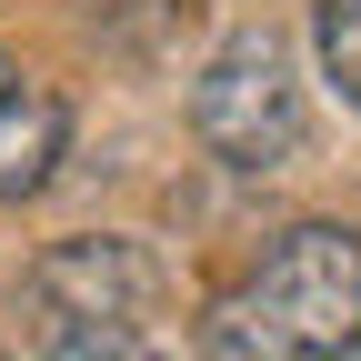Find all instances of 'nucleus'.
<instances>
[{"label":"nucleus","instance_id":"f257e3e1","mask_svg":"<svg viewBox=\"0 0 361 361\" xmlns=\"http://www.w3.org/2000/svg\"><path fill=\"white\" fill-rule=\"evenodd\" d=\"M361 351V231L291 221L201 311V361H351Z\"/></svg>","mask_w":361,"mask_h":361},{"label":"nucleus","instance_id":"f03ea898","mask_svg":"<svg viewBox=\"0 0 361 361\" xmlns=\"http://www.w3.org/2000/svg\"><path fill=\"white\" fill-rule=\"evenodd\" d=\"M191 130L231 171H291L301 141H311V101H301L291 51L271 30H231L191 80Z\"/></svg>","mask_w":361,"mask_h":361},{"label":"nucleus","instance_id":"7ed1b4c3","mask_svg":"<svg viewBox=\"0 0 361 361\" xmlns=\"http://www.w3.org/2000/svg\"><path fill=\"white\" fill-rule=\"evenodd\" d=\"M161 301V261L130 241V231H80V241H51L30 271H20V311L30 331H141V311Z\"/></svg>","mask_w":361,"mask_h":361},{"label":"nucleus","instance_id":"20e7f679","mask_svg":"<svg viewBox=\"0 0 361 361\" xmlns=\"http://www.w3.org/2000/svg\"><path fill=\"white\" fill-rule=\"evenodd\" d=\"M61 151H71V111H61V90L30 80L11 51H0V201H30L40 180L61 171Z\"/></svg>","mask_w":361,"mask_h":361},{"label":"nucleus","instance_id":"39448f33","mask_svg":"<svg viewBox=\"0 0 361 361\" xmlns=\"http://www.w3.org/2000/svg\"><path fill=\"white\" fill-rule=\"evenodd\" d=\"M311 51H322V80L361 111V0H311Z\"/></svg>","mask_w":361,"mask_h":361},{"label":"nucleus","instance_id":"423d86ee","mask_svg":"<svg viewBox=\"0 0 361 361\" xmlns=\"http://www.w3.org/2000/svg\"><path fill=\"white\" fill-rule=\"evenodd\" d=\"M40 361H171L151 331H121V322H101V331H40Z\"/></svg>","mask_w":361,"mask_h":361},{"label":"nucleus","instance_id":"0eeeda50","mask_svg":"<svg viewBox=\"0 0 361 361\" xmlns=\"http://www.w3.org/2000/svg\"><path fill=\"white\" fill-rule=\"evenodd\" d=\"M0 361H11V351H0Z\"/></svg>","mask_w":361,"mask_h":361}]
</instances>
